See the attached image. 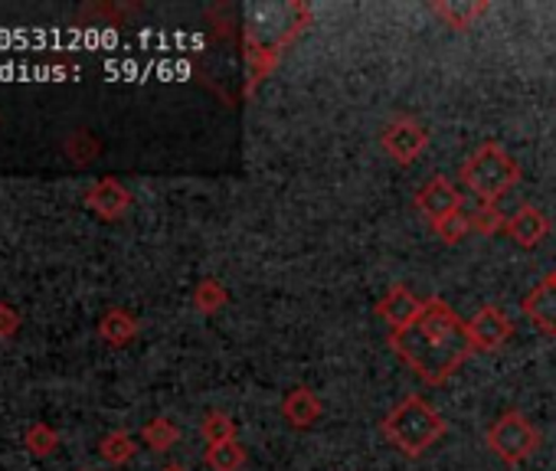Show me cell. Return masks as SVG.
<instances>
[{
	"label": "cell",
	"instance_id": "6da1fadb",
	"mask_svg": "<svg viewBox=\"0 0 556 471\" xmlns=\"http://www.w3.org/2000/svg\"><path fill=\"white\" fill-rule=\"evenodd\" d=\"M390 347L429 386H442L475 354L468 324L439 295L422 302V315L413 328L390 334Z\"/></svg>",
	"mask_w": 556,
	"mask_h": 471
},
{
	"label": "cell",
	"instance_id": "7a4b0ae2",
	"mask_svg": "<svg viewBox=\"0 0 556 471\" xmlns=\"http://www.w3.org/2000/svg\"><path fill=\"white\" fill-rule=\"evenodd\" d=\"M312 8L302 0L292 4H258L249 11L245 30H242V50H245V96H252L286 56V50L308 30Z\"/></svg>",
	"mask_w": 556,
	"mask_h": 471
},
{
	"label": "cell",
	"instance_id": "3957f363",
	"mask_svg": "<svg viewBox=\"0 0 556 471\" xmlns=\"http://www.w3.org/2000/svg\"><path fill=\"white\" fill-rule=\"evenodd\" d=\"M380 432L396 451H403L406 458H419L448 432V422L422 393H409L387 412Z\"/></svg>",
	"mask_w": 556,
	"mask_h": 471
},
{
	"label": "cell",
	"instance_id": "277c9868",
	"mask_svg": "<svg viewBox=\"0 0 556 471\" xmlns=\"http://www.w3.org/2000/svg\"><path fill=\"white\" fill-rule=\"evenodd\" d=\"M465 190L478 200V203H501L504 193H510L520 180V164L510 157L507 148H501L497 141H484L458 170Z\"/></svg>",
	"mask_w": 556,
	"mask_h": 471
},
{
	"label": "cell",
	"instance_id": "5b68a950",
	"mask_svg": "<svg viewBox=\"0 0 556 471\" xmlns=\"http://www.w3.org/2000/svg\"><path fill=\"white\" fill-rule=\"evenodd\" d=\"M484 442H488V448H491L504 464H523L527 458L536 455V448H540V432H536V425H533L520 409H507V412H501V416L488 425Z\"/></svg>",
	"mask_w": 556,
	"mask_h": 471
},
{
	"label": "cell",
	"instance_id": "8992f818",
	"mask_svg": "<svg viewBox=\"0 0 556 471\" xmlns=\"http://www.w3.org/2000/svg\"><path fill=\"white\" fill-rule=\"evenodd\" d=\"M380 144L387 151V157H393L400 167H409L422 157V151L429 148V131L426 125H419L416 118L409 115H400L393 122H387L383 135H380Z\"/></svg>",
	"mask_w": 556,
	"mask_h": 471
},
{
	"label": "cell",
	"instance_id": "52a82bcc",
	"mask_svg": "<svg viewBox=\"0 0 556 471\" xmlns=\"http://www.w3.org/2000/svg\"><path fill=\"white\" fill-rule=\"evenodd\" d=\"M416 209L429 219L432 229H439L445 219H452L455 213L465 209V196H462V190H458L448 177L435 174V177H429L426 187L416 193Z\"/></svg>",
	"mask_w": 556,
	"mask_h": 471
},
{
	"label": "cell",
	"instance_id": "ba28073f",
	"mask_svg": "<svg viewBox=\"0 0 556 471\" xmlns=\"http://www.w3.org/2000/svg\"><path fill=\"white\" fill-rule=\"evenodd\" d=\"M465 324H468V338H471L475 354H494L514 338V321L507 318V311L501 305H481L475 311V318Z\"/></svg>",
	"mask_w": 556,
	"mask_h": 471
},
{
	"label": "cell",
	"instance_id": "9c48e42d",
	"mask_svg": "<svg viewBox=\"0 0 556 471\" xmlns=\"http://www.w3.org/2000/svg\"><path fill=\"white\" fill-rule=\"evenodd\" d=\"M83 203L99 219L115 222V219H122L131 209V190L122 180H115V177H102V180L89 183V190L83 193Z\"/></svg>",
	"mask_w": 556,
	"mask_h": 471
},
{
	"label": "cell",
	"instance_id": "30bf717a",
	"mask_svg": "<svg viewBox=\"0 0 556 471\" xmlns=\"http://www.w3.org/2000/svg\"><path fill=\"white\" fill-rule=\"evenodd\" d=\"M422 302L426 298H416L406 285H390V292L377 302V318L390 328V334H400L419 321Z\"/></svg>",
	"mask_w": 556,
	"mask_h": 471
},
{
	"label": "cell",
	"instance_id": "8fae6325",
	"mask_svg": "<svg viewBox=\"0 0 556 471\" xmlns=\"http://www.w3.org/2000/svg\"><path fill=\"white\" fill-rule=\"evenodd\" d=\"M504 232L520 246V250H536L546 236H549V219L543 216V209H536L533 203L517 206V213L507 216Z\"/></svg>",
	"mask_w": 556,
	"mask_h": 471
},
{
	"label": "cell",
	"instance_id": "7c38bea8",
	"mask_svg": "<svg viewBox=\"0 0 556 471\" xmlns=\"http://www.w3.org/2000/svg\"><path fill=\"white\" fill-rule=\"evenodd\" d=\"M520 308H523V315L533 321V328H536L540 334L556 338V282H553L549 276L540 279V282L527 292V298L520 302Z\"/></svg>",
	"mask_w": 556,
	"mask_h": 471
},
{
	"label": "cell",
	"instance_id": "4fadbf2b",
	"mask_svg": "<svg viewBox=\"0 0 556 471\" xmlns=\"http://www.w3.org/2000/svg\"><path fill=\"white\" fill-rule=\"evenodd\" d=\"M321 412H325V406H321V399H318V393L312 386H295L282 399V419L292 429H312L321 419Z\"/></svg>",
	"mask_w": 556,
	"mask_h": 471
},
{
	"label": "cell",
	"instance_id": "5bb4252c",
	"mask_svg": "<svg viewBox=\"0 0 556 471\" xmlns=\"http://www.w3.org/2000/svg\"><path fill=\"white\" fill-rule=\"evenodd\" d=\"M488 11H491L488 0H432V14L458 34L471 30Z\"/></svg>",
	"mask_w": 556,
	"mask_h": 471
},
{
	"label": "cell",
	"instance_id": "9a60e30c",
	"mask_svg": "<svg viewBox=\"0 0 556 471\" xmlns=\"http://www.w3.org/2000/svg\"><path fill=\"white\" fill-rule=\"evenodd\" d=\"M141 324L138 318L128 311V308H109L102 318H99V338L109 344V347H125L138 338Z\"/></svg>",
	"mask_w": 556,
	"mask_h": 471
},
{
	"label": "cell",
	"instance_id": "2e32d148",
	"mask_svg": "<svg viewBox=\"0 0 556 471\" xmlns=\"http://www.w3.org/2000/svg\"><path fill=\"white\" fill-rule=\"evenodd\" d=\"M99 455L109 464H128L138 455V438L125 429H112L99 438Z\"/></svg>",
	"mask_w": 556,
	"mask_h": 471
},
{
	"label": "cell",
	"instance_id": "e0dca14e",
	"mask_svg": "<svg viewBox=\"0 0 556 471\" xmlns=\"http://www.w3.org/2000/svg\"><path fill=\"white\" fill-rule=\"evenodd\" d=\"M203 461H206L210 471H242V464H245V448L239 445V438L219 442V445H206Z\"/></svg>",
	"mask_w": 556,
	"mask_h": 471
},
{
	"label": "cell",
	"instance_id": "ac0fdd59",
	"mask_svg": "<svg viewBox=\"0 0 556 471\" xmlns=\"http://www.w3.org/2000/svg\"><path fill=\"white\" fill-rule=\"evenodd\" d=\"M229 305V289L219 279H203L193 289V308L200 315H219Z\"/></svg>",
	"mask_w": 556,
	"mask_h": 471
},
{
	"label": "cell",
	"instance_id": "d6986e66",
	"mask_svg": "<svg viewBox=\"0 0 556 471\" xmlns=\"http://www.w3.org/2000/svg\"><path fill=\"white\" fill-rule=\"evenodd\" d=\"M141 442L151 448V451H167L180 442V425L167 416H157L151 419L144 429H141Z\"/></svg>",
	"mask_w": 556,
	"mask_h": 471
},
{
	"label": "cell",
	"instance_id": "ffe728a7",
	"mask_svg": "<svg viewBox=\"0 0 556 471\" xmlns=\"http://www.w3.org/2000/svg\"><path fill=\"white\" fill-rule=\"evenodd\" d=\"M200 435L206 445H219V442H232L236 438V422L229 412L223 409H210L203 419H200Z\"/></svg>",
	"mask_w": 556,
	"mask_h": 471
},
{
	"label": "cell",
	"instance_id": "44dd1931",
	"mask_svg": "<svg viewBox=\"0 0 556 471\" xmlns=\"http://www.w3.org/2000/svg\"><path fill=\"white\" fill-rule=\"evenodd\" d=\"M24 445H27V451H30L34 458H50V455H56V448H60V432H56L53 425H47V422H34V425L24 432Z\"/></svg>",
	"mask_w": 556,
	"mask_h": 471
},
{
	"label": "cell",
	"instance_id": "7402d4cb",
	"mask_svg": "<svg viewBox=\"0 0 556 471\" xmlns=\"http://www.w3.org/2000/svg\"><path fill=\"white\" fill-rule=\"evenodd\" d=\"M507 226V216L497 209V203H478L475 213H471V229L481 232V236H497L504 232Z\"/></svg>",
	"mask_w": 556,
	"mask_h": 471
},
{
	"label": "cell",
	"instance_id": "603a6c76",
	"mask_svg": "<svg viewBox=\"0 0 556 471\" xmlns=\"http://www.w3.org/2000/svg\"><path fill=\"white\" fill-rule=\"evenodd\" d=\"M468 232H471V213H468V209L455 213L452 219H445V222L435 229V236H439V240H442L445 246H458Z\"/></svg>",
	"mask_w": 556,
	"mask_h": 471
},
{
	"label": "cell",
	"instance_id": "cb8c5ba5",
	"mask_svg": "<svg viewBox=\"0 0 556 471\" xmlns=\"http://www.w3.org/2000/svg\"><path fill=\"white\" fill-rule=\"evenodd\" d=\"M66 154H70L76 164H89V161L99 154V141H96L86 128H79V131H73V135L66 138Z\"/></svg>",
	"mask_w": 556,
	"mask_h": 471
},
{
	"label": "cell",
	"instance_id": "d4e9b609",
	"mask_svg": "<svg viewBox=\"0 0 556 471\" xmlns=\"http://www.w3.org/2000/svg\"><path fill=\"white\" fill-rule=\"evenodd\" d=\"M21 324H24L21 311H17L14 305H8V302H0V341L14 338V334L21 331Z\"/></svg>",
	"mask_w": 556,
	"mask_h": 471
},
{
	"label": "cell",
	"instance_id": "484cf974",
	"mask_svg": "<svg viewBox=\"0 0 556 471\" xmlns=\"http://www.w3.org/2000/svg\"><path fill=\"white\" fill-rule=\"evenodd\" d=\"M161 471H187V468H184V464H164Z\"/></svg>",
	"mask_w": 556,
	"mask_h": 471
},
{
	"label": "cell",
	"instance_id": "4316f807",
	"mask_svg": "<svg viewBox=\"0 0 556 471\" xmlns=\"http://www.w3.org/2000/svg\"><path fill=\"white\" fill-rule=\"evenodd\" d=\"M549 279H553V282H556V272H549Z\"/></svg>",
	"mask_w": 556,
	"mask_h": 471
}]
</instances>
